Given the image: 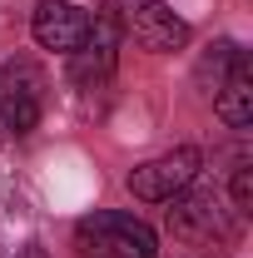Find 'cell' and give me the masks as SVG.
<instances>
[{
  "mask_svg": "<svg viewBox=\"0 0 253 258\" xmlns=\"http://www.w3.org/2000/svg\"><path fill=\"white\" fill-rule=\"evenodd\" d=\"M75 248L85 258H159V238L144 219L99 209L75 224Z\"/></svg>",
  "mask_w": 253,
  "mask_h": 258,
  "instance_id": "1",
  "label": "cell"
},
{
  "mask_svg": "<svg viewBox=\"0 0 253 258\" xmlns=\"http://www.w3.org/2000/svg\"><path fill=\"white\" fill-rule=\"evenodd\" d=\"M169 233L184 238V243H199V248H233L238 243V214L223 209L219 194H174L169 199Z\"/></svg>",
  "mask_w": 253,
  "mask_h": 258,
  "instance_id": "2",
  "label": "cell"
},
{
  "mask_svg": "<svg viewBox=\"0 0 253 258\" xmlns=\"http://www.w3.org/2000/svg\"><path fill=\"white\" fill-rule=\"evenodd\" d=\"M119 40H124V30H119L114 5H99L95 15H90L85 40L70 50V80L80 90H104L109 75H114V64H119Z\"/></svg>",
  "mask_w": 253,
  "mask_h": 258,
  "instance_id": "3",
  "label": "cell"
},
{
  "mask_svg": "<svg viewBox=\"0 0 253 258\" xmlns=\"http://www.w3.org/2000/svg\"><path fill=\"white\" fill-rule=\"evenodd\" d=\"M119 30L134 35V45L154 50V55H174L189 45V25L164 5V0H114Z\"/></svg>",
  "mask_w": 253,
  "mask_h": 258,
  "instance_id": "4",
  "label": "cell"
},
{
  "mask_svg": "<svg viewBox=\"0 0 253 258\" xmlns=\"http://www.w3.org/2000/svg\"><path fill=\"white\" fill-rule=\"evenodd\" d=\"M199 149L194 144H179V149H169V154H159V159L139 164V169H129V194L134 199H144V204H169L174 194H184L199 179Z\"/></svg>",
  "mask_w": 253,
  "mask_h": 258,
  "instance_id": "5",
  "label": "cell"
},
{
  "mask_svg": "<svg viewBox=\"0 0 253 258\" xmlns=\"http://www.w3.org/2000/svg\"><path fill=\"white\" fill-rule=\"evenodd\" d=\"M45 109V80L30 60H10L0 70V129L30 134Z\"/></svg>",
  "mask_w": 253,
  "mask_h": 258,
  "instance_id": "6",
  "label": "cell"
},
{
  "mask_svg": "<svg viewBox=\"0 0 253 258\" xmlns=\"http://www.w3.org/2000/svg\"><path fill=\"white\" fill-rule=\"evenodd\" d=\"M30 30H35V45H40V50L70 55V50L85 40V30H90V15H85L75 0H40L35 15H30Z\"/></svg>",
  "mask_w": 253,
  "mask_h": 258,
  "instance_id": "7",
  "label": "cell"
},
{
  "mask_svg": "<svg viewBox=\"0 0 253 258\" xmlns=\"http://www.w3.org/2000/svg\"><path fill=\"white\" fill-rule=\"evenodd\" d=\"M214 109H219V119L228 129H248L253 124V64H248V55L233 60L228 80H223L219 95H214Z\"/></svg>",
  "mask_w": 253,
  "mask_h": 258,
  "instance_id": "8",
  "label": "cell"
},
{
  "mask_svg": "<svg viewBox=\"0 0 253 258\" xmlns=\"http://www.w3.org/2000/svg\"><path fill=\"white\" fill-rule=\"evenodd\" d=\"M238 55H243V50H238L233 40L209 45V55L199 60V75H194V80H199V90H204V95H219V85L228 80V70H233V60H238Z\"/></svg>",
  "mask_w": 253,
  "mask_h": 258,
  "instance_id": "9",
  "label": "cell"
},
{
  "mask_svg": "<svg viewBox=\"0 0 253 258\" xmlns=\"http://www.w3.org/2000/svg\"><path fill=\"white\" fill-rule=\"evenodd\" d=\"M233 214H253V164L233 169Z\"/></svg>",
  "mask_w": 253,
  "mask_h": 258,
  "instance_id": "10",
  "label": "cell"
},
{
  "mask_svg": "<svg viewBox=\"0 0 253 258\" xmlns=\"http://www.w3.org/2000/svg\"><path fill=\"white\" fill-rule=\"evenodd\" d=\"M20 258H45V248H35V243H30V248H20Z\"/></svg>",
  "mask_w": 253,
  "mask_h": 258,
  "instance_id": "11",
  "label": "cell"
}]
</instances>
